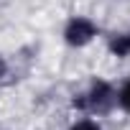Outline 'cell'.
<instances>
[{
	"label": "cell",
	"mask_w": 130,
	"mask_h": 130,
	"mask_svg": "<svg viewBox=\"0 0 130 130\" xmlns=\"http://www.w3.org/2000/svg\"><path fill=\"white\" fill-rule=\"evenodd\" d=\"M69 107L77 115H94V117L112 115L115 112V82L105 77H92L84 89L72 94Z\"/></svg>",
	"instance_id": "cell-1"
},
{
	"label": "cell",
	"mask_w": 130,
	"mask_h": 130,
	"mask_svg": "<svg viewBox=\"0 0 130 130\" xmlns=\"http://www.w3.org/2000/svg\"><path fill=\"white\" fill-rule=\"evenodd\" d=\"M100 36H102L100 23L92 15H84V13L69 15L67 21H64V26H61V41H64V46L74 48V51H82V48L92 46Z\"/></svg>",
	"instance_id": "cell-2"
},
{
	"label": "cell",
	"mask_w": 130,
	"mask_h": 130,
	"mask_svg": "<svg viewBox=\"0 0 130 130\" xmlns=\"http://www.w3.org/2000/svg\"><path fill=\"white\" fill-rule=\"evenodd\" d=\"M105 48H107V54H110L112 59L127 61V59H130V28L110 33L107 41H105Z\"/></svg>",
	"instance_id": "cell-3"
},
{
	"label": "cell",
	"mask_w": 130,
	"mask_h": 130,
	"mask_svg": "<svg viewBox=\"0 0 130 130\" xmlns=\"http://www.w3.org/2000/svg\"><path fill=\"white\" fill-rule=\"evenodd\" d=\"M115 110H120L122 115L130 117V77L122 79L120 84H115Z\"/></svg>",
	"instance_id": "cell-4"
},
{
	"label": "cell",
	"mask_w": 130,
	"mask_h": 130,
	"mask_svg": "<svg viewBox=\"0 0 130 130\" xmlns=\"http://www.w3.org/2000/svg\"><path fill=\"white\" fill-rule=\"evenodd\" d=\"M67 130H105V125H102V120L94 117V115H77V117L69 122Z\"/></svg>",
	"instance_id": "cell-5"
},
{
	"label": "cell",
	"mask_w": 130,
	"mask_h": 130,
	"mask_svg": "<svg viewBox=\"0 0 130 130\" xmlns=\"http://www.w3.org/2000/svg\"><path fill=\"white\" fill-rule=\"evenodd\" d=\"M8 72H10V64H8V59H5L3 54H0V82L8 77Z\"/></svg>",
	"instance_id": "cell-6"
},
{
	"label": "cell",
	"mask_w": 130,
	"mask_h": 130,
	"mask_svg": "<svg viewBox=\"0 0 130 130\" xmlns=\"http://www.w3.org/2000/svg\"><path fill=\"white\" fill-rule=\"evenodd\" d=\"M120 3H130V0H120Z\"/></svg>",
	"instance_id": "cell-7"
}]
</instances>
